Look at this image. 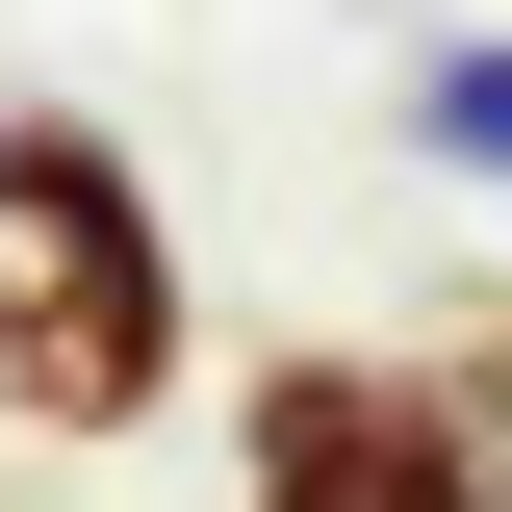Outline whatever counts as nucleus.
<instances>
[{"label":"nucleus","mask_w":512,"mask_h":512,"mask_svg":"<svg viewBox=\"0 0 512 512\" xmlns=\"http://www.w3.org/2000/svg\"><path fill=\"white\" fill-rule=\"evenodd\" d=\"M205 359L180 231H154V154L77 103H0V436H154Z\"/></svg>","instance_id":"obj_1"},{"label":"nucleus","mask_w":512,"mask_h":512,"mask_svg":"<svg viewBox=\"0 0 512 512\" xmlns=\"http://www.w3.org/2000/svg\"><path fill=\"white\" fill-rule=\"evenodd\" d=\"M231 512H512V487H487L436 359L282 333V359H231Z\"/></svg>","instance_id":"obj_2"},{"label":"nucleus","mask_w":512,"mask_h":512,"mask_svg":"<svg viewBox=\"0 0 512 512\" xmlns=\"http://www.w3.org/2000/svg\"><path fill=\"white\" fill-rule=\"evenodd\" d=\"M410 154L436 180H512V26H436L410 52Z\"/></svg>","instance_id":"obj_3"},{"label":"nucleus","mask_w":512,"mask_h":512,"mask_svg":"<svg viewBox=\"0 0 512 512\" xmlns=\"http://www.w3.org/2000/svg\"><path fill=\"white\" fill-rule=\"evenodd\" d=\"M436 384H461V436H487V487H512V308H461V333H436Z\"/></svg>","instance_id":"obj_4"}]
</instances>
